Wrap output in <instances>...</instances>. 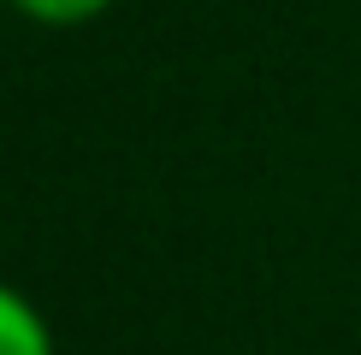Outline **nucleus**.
<instances>
[{
	"label": "nucleus",
	"instance_id": "nucleus-1",
	"mask_svg": "<svg viewBox=\"0 0 361 355\" xmlns=\"http://www.w3.org/2000/svg\"><path fill=\"white\" fill-rule=\"evenodd\" d=\"M0 355H54V332L24 290L0 285Z\"/></svg>",
	"mask_w": 361,
	"mask_h": 355
},
{
	"label": "nucleus",
	"instance_id": "nucleus-2",
	"mask_svg": "<svg viewBox=\"0 0 361 355\" xmlns=\"http://www.w3.org/2000/svg\"><path fill=\"white\" fill-rule=\"evenodd\" d=\"M6 6H18L24 18L48 24V30H71V24H89V18H101V12H107L113 0H6Z\"/></svg>",
	"mask_w": 361,
	"mask_h": 355
}]
</instances>
